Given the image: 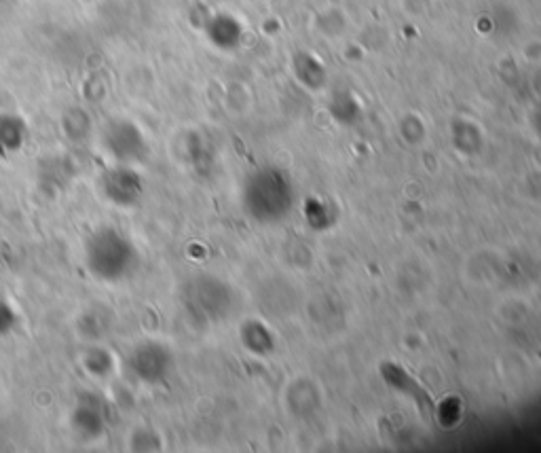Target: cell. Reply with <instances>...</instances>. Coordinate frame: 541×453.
Returning <instances> with one entry per match:
<instances>
[{
  "instance_id": "cell-1",
  "label": "cell",
  "mask_w": 541,
  "mask_h": 453,
  "mask_svg": "<svg viewBox=\"0 0 541 453\" xmlns=\"http://www.w3.org/2000/svg\"><path fill=\"white\" fill-rule=\"evenodd\" d=\"M136 261V250L115 229L98 231L87 242V265L91 274L100 280L115 282L132 271Z\"/></svg>"
},
{
  "instance_id": "cell-2",
  "label": "cell",
  "mask_w": 541,
  "mask_h": 453,
  "mask_svg": "<svg viewBox=\"0 0 541 453\" xmlns=\"http://www.w3.org/2000/svg\"><path fill=\"white\" fill-rule=\"evenodd\" d=\"M13 324V314L9 307L3 303L0 305V333H7Z\"/></svg>"
}]
</instances>
